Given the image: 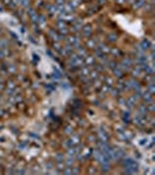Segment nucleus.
<instances>
[{
    "label": "nucleus",
    "mask_w": 155,
    "mask_h": 175,
    "mask_svg": "<svg viewBox=\"0 0 155 175\" xmlns=\"http://www.w3.org/2000/svg\"><path fill=\"white\" fill-rule=\"evenodd\" d=\"M57 32L61 34V35H67L69 33V28L67 27V22L64 21H58L57 22Z\"/></svg>",
    "instance_id": "f257e3e1"
},
{
    "label": "nucleus",
    "mask_w": 155,
    "mask_h": 175,
    "mask_svg": "<svg viewBox=\"0 0 155 175\" xmlns=\"http://www.w3.org/2000/svg\"><path fill=\"white\" fill-rule=\"evenodd\" d=\"M82 33H83V35H84V36L90 38V36H91V34H92V27H91L90 25H85V26H83V27H82Z\"/></svg>",
    "instance_id": "f03ea898"
},
{
    "label": "nucleus",
    "mask_w": 155,
    "mask_h": 175,
    "mask_svg": "<svg viewBox=\"0 0 155 175\" xmlns=\"http://www.w3.org/2000/svg\"><path fill=\"white\" fill-rule=\"evenodd\" d=\"M150 47H152V43L149 42L148 39L141 40V42H140V48H141V50H148Z\"/></svg>",
    "instance_id": "7ed1b4c3"
},
{
    "label": "nucleus",
    "mask_w": 155,
    "mask_h": 175,
    "mask_svg": "<svg viewBox=\"0 0 155 175\" xmlns=\"http://www.w3.org/2000/svg\"><path fill=\"white\" fill-rule=\"evenodd\" d=\"M141 96H142L143 100L146 102V105H147V104H150V103H153V95H152L150 92L146 91V92H143Z\"/></svg>",
    "instance_id": "20e7f679"
},
{
    "label": "nucleus",
    "mask_w": 155,
    "mask_h": 175,
    "mask_svg": "<svg viewBox=\"0 0 155 175\" xmlns=\"http://www.w3.org/2000/svg\"><path fill=\"white\" fill-rule=\"evenodd\" d=\"M146 4H147L146 0H135V1L133 3V5H132V7H133L134 10H139V8L143 7Z\"/></svg>",
    "instance_id": "39448f33"
},
{
    "label": "nucleus",
    "mask_w": 155,
    "mask_h": 175,
    "mask_svg": "<svg viewBox=\"0 0 155 175\" xmlns=\"http://www.w3.org/2000/svg\"><path fill=\"white\" fill-rule=\"evenodd\" d=\"M98 49L103 53V54H105V55H107V54H110V50H111V48L107 46V44H105V43H99L98 46Z\"/></svg>",
    "instance_id": "423d86ee"
},
{
    "label": "nucleus",
    "mask_w": 155,
    "mask_h": 175,
    "mask_svg": "<svg viewBox=\"0 0 155 175\" xmlns=\"http://www.w3.org/2000/svg\"><path fill=\"white\" fill-rule=\"evenodd\" d=\"M112 70H113V74H114L117 77H119V78L124 77V74H125V71H124V70H122L118 64H117V67H115V68H113Z\"/></svg>",
    "instance_id": "0eeeda50"
},
{
    "label": "nucleus",
    "mask_w": 155,
    "mask_h": 175,
    "mask_svg": "<svg viewBox=\"0 0 155 175\" xmlns=\"http://www.w3.org/2000/svg\"><path fill=\"white\" fill-rule=\"evenodd\" d=\"M84 64H85V66H87V67L94 66V64H95V57H94V56H85Z\"/></svg>",
    "instance_id": "6e6552de"
},
{
    "label": "nucleus",
    "mask_w": 155,
    "mask_h": 175,
    "mask_svg": "<svg viewBox=\"0 0 155 175\" xmlns=\"http://www.w3.org/2000/svg\"><path fill=\"white\" fill-rule=\"evenodd\" d=\"M28 14H29L30 19H32V21L38 22V16H39V14H38V13L34 11V10H32V8H28Z\"/></svg>",
    "instance_id": "1a4fd4ad"
},
{
    "label": "nucleus",
    "mask_w": 155,
    "mask_h": 175,
    "mask_svg": "<svg viewBox=\"0 0 155 175\" xmlns=\"http://www.w3.org/2000/svg\"><path fill=\"white\" fill-rule=\"evenodd\" d=\"M89 74H90V67H87V66L81 67V70H79L81 76H89Z\"/></svg>",
    "instance_id": "9d476101"
},
{
    "label": "nucleus",
    "mask_w": 155,
    "mask_h": 175,
    "mask_svg": "<svg viewBox=\"0 0 155 175\" xmlns=\"http://www.w3.org/2000/svg\"><path fill=\"white\" fill-rule=\"evenodd\" d=\"M86 47H87L89 49H95V48L97 47L96 40H94V39H89V40L86 41Z\"/></svg>",
    "instance_id": "9b49d317"
},
{
    "label": "nucleus",
    "mask_w": 155,
    "mask_h": 175,
    "mask_svg": "<svg viewBox=\"0 0 155 175\" xmlns=\"http://www.w3.org/2000/svg\"><path fill=\"white\" fill-rule=\"evenodd\" d=\"M131 74H132V76L135 78V77H139V76L142 74V70L140 69V67H139V66H137L135 68H133V69H132V72H131Z\"/></svg>",
    "instance_id": "f8f14e48"
},
{
    "label": "nucleus",
    "mask_w": 155,
    "mask_h": 175,
    "mask_svg": "<svg viewBox=\"0 0 155 175\" xmlns=\"http://www.w3.org/2000/svg\"><path fill=\"white\" fill-rule=\"evenodd\" d=\"M98 75H99V71H97L96 69L95 70H92V71H90V74H89V78L94 82L95 79H97L98 78Z\"/></svg>",
    "instance_id": "ddd939ff"
},
{
    "label": "nucleus",
    "mask_w": 155,
    "mask_h": 175,
    "mask_svg": "<svg viewBox=\"0 0 155 175\" xmlns=\"http://www.w3.org/2000/svg\"><path fill=\"white\" fill-rule=\"evenodd\" d=\"M78 142H79V138H78L77 135L71 137V138L68 140V144H69V145H71V146H72V145H77Z\"/></svg>",
    "instance_id": "4468645a"
},
{
    "label": "nucleus",
    "mask_w": 155,
    "mask_h": 175,
    "mask_svg": "<svg viewBox=\"0 0 155 175\" xmlns=\"http://www.w3.org/2000/svg\"><path fill=\"white\" fill-rule=\"evenodd\" d=\"M107 40H109V42H115L117 40H118V35L117 34H114V33H111V34H109L107 35Z\"/></svg>",
    "instance_id": "2eb2a0df"
},
{
    "label": "nucleus",
    "mask_w": 155,
    "mask_h": 175,
    "mask_svg": "<svg viewBox=\"0 0 155 175\" xmlns=\"http://www.w3.org/2000/svg\"><path fill=\"white\" fill-rule=\"evenodd\" d=\"M110 54H111L113 57H117L118 55H121V51H120L118 48H112V49L110 50Z\"/></svg>",
    "instance_id": "dca6fc26"
},
{
    "label": "nucleus",
    "mask_w": 155,
    "mask_h": 175,
    "mask_svg": "<svg viewBox=\"0 0 155 175\" xmlns=\"http://www.w3.org/2000/svg\"><path fill=\"white\" fill-rule=\"evenodd\" d=\"M147 91L150 92L152 95H154V84H153V82H149V83H148V85H147Z\"/></svg>",
    "instance_id": "f3484780"
},
{
    "label": "nucleus",
    "mask_w": 155,
    "mask_h": 175,
    "mask_svg": "<svg viewBox=\"0 0 155 175\" xmlns=\"http://www.w3.org/2000/svg\"><path fill=\"white\" fill-rule=\"evenodd\" d=\"M19 3H20V5H22L23 7L28 8L29 5H30V0H19Z\"/></svg>",
    "instance_id": "a211bd4d"
},
{
    "label": "nucleus",
    "mask_w": 155,
    "mask_h": 175,
    "mask_svg": "<svg viewBox=\"0 0 155 175\" xmlns=\"http://www.w3.org/2000/svg\"><path fill=\"white\" fill-rule=\"evenodd\" d=\"M8 54H10V53H8V50H6L5 48L0 49V58H4V57H6Z\"/></svg>",
    "instance_id": "6ab92c4d"
},
{
    "label": "nucleus",
    "mask_w": 155,
    "mask_h": 175,
    "mask_svg": "<svg viewBox=\"0 0 155 175\" xmlns=\"http://www.w3.org/2000/svg\"><path fill=\"white\" fill-rule=\"evenodd\" d=\"M77 152H78V150H76V148H69V150H68V154H69V155H71V157L76 155V154H77Z\"/></svg>",
    "instance_id": "aec40b11"
},
{
    "label": "nucleus",
    "mask_w": 155,
    "mask_h": 175,
    "mask_svg": "<svg viewBox=\"0 0 155 175\" xmlns=\"http://www.w3.org/2000/svg\"><path fill=\"white\" fill-rule=\"evenodd\" d=\"M64 4H66L64 0H56V6H57L58 8L63 7V6H64Z\"/></svg>",
    "instance_id": "412c9836"
},
{
    "label": "nucleus",
    "mask_w": 155,
    "mask_h": 175,
    "mask_svg": "<svg viewBox=\"0 0 155 175\" xmlns=\"http://www.w3.org/2000/svg\"><path fill=\"white\" fill-rule=\"evenodd\" d=\"M54 49L59 54V51H61V49H62V47H61V44L58 43V42H54Z\"/></svg>",
    "instance_id": "4be33fe9"
},
{
    "label": "nucleus",
    "mask_w": 155,
    "mask_h": 175,
    "mask_svg": "<svg viewBox=\"0 0 155 175\" xmlns=\"http://www.w3.org/2000/svg\"><path fill=\"white\" fill-rule=\"evenodd\" d=\"M38 22L41 23V25H42V23H46V18L42 16V15H39V16H38Z\"/></svg>",
    "instance_id": "5701e85b"
},
{
    "label": "nucleus",
    "mask_w": 155,
    "mask_h": 175,
    "mask_svg": "<svg viewBox=\"0 0 155 175\" xmlns=\"http://www.w3.org/2000/svg\"><path fill=\"white\" fill-rule=\"evenodd\" d=\"M57 168H58V170H63V169H64V165H63V163H61V161H58V163H57Z\"/></svg>",
    "instance_id": "b1692460"
},
{
    "label": "nucleus",
    "mask_w": 155,
    "mask_h": 175,
    "mask_svg": "<svg viewBox=\"0 0 155 175\" xmlns=\"http://www.w3.org/2000/svg\"><path fill=\"white\" fill-rule=\"evenodd\" d=\"M106 83H107V85H112L113 84V79L111 78V77H106Z\"/></svg>",
    "instance_id": "393cba45"
},
{
    "label": "nucleus",
    "mask_w": 155,
    "mask_h": 175,
    "mask_svg": "<svg viewBox=\"0 0 155 175\" xmlns=\"http://www.w3.org/2000/svg\"><path fill=\"white\" fill-rule=\"evenodd\" d=\"M67 165H68V166H72V165H74V159H72V158H69V159L67 160Z\"/></svg>",
    "instance_id": "a878e982"
},
{
    "label": "nucleus",
    "mask_w": 155,
    "mask_h": 175,
    "mask_svg": "<svg viewBox=\"0 0 155 175\" xmlns=\"http://www.w3.org/2000/svg\"><path fill=\"white\" fill-rule=\"evenodd\" d=\"M78 173H79L78 167H74V169L71 168V174H78Z\"/></svg>",
    "instance_id": "bb28decb"
},
{
    "label": "nucleus",
    "mask_w": 155,
    "mask_h": 175,
    "mask_svg": "<svg viewBox=\"0 0 155 175\" xmlns=\"http://www.w3.org/2000/svg\"><path fill=\"white\" fill-rule=\"evenodd\" d=\"M15 70H16L15 66H10V67H8V71H10V72H14Z\"/></svg>",
    "instance_id": "cd10ccee"
},
{
    "label": "nucleus",
    "mask_w": 155,
    "mask_h": 175,
    "mask_svg": "<svg viewBox=\"0 0 155 175\" xmlns=\"http://www.w3.org/2000/svg\"><path fill=\"white\" fill-rule=\"evenodd\" d=\"M124 119H125V120L127 119V123L130 122V113H128V112H127V113H125V114H124Z\"/></svg>",
    "instance_id": "c85d7f7f"
},
{
    "label": "nucleus",
    "mask_w": 155,
    "mask_h": 175,
    "mask_svg": "<svg viewBox=\"0 0 155 175\" xmlns=\"http://www.w3.org/2000/svg\"><path fill=\"white\" fill-rule=\"evenodd\" d=\"M56 159H57V161H62V160H63V155H62V154H57Z\"/></svg>",
    "instance_id": "c756f323"
},
{
    "label": "nucleus",
    "mask_w": 155,
    "mask_h": 175,
    "mask_svg": "<svg viewBox=\"0 0 155 175\" xmlns=\"http://www.w3.org/2000/svg\"><path fill=\"white\" fill-rule=\"evenodd\" d=\"M63 173L64 174H71V168L68 167V169H63Z\"/></svg>",
    "instance_id": "7c9ffc66"
},
{
    "label": "nucleus",
    "mask_w": 155,
    "mask_h": 175,
    "mask_svg": "<svg viewBox=\"0 0 155 175\" xmlns=\"http://www.w3.org/2000/svg\"><path fill=\"white\" fill-rule=\"evenodd\" d=\"M11 1H12V0H4V4H5V5H7V6H10Z\"/></svg>",
    "instance_id": "2f4dec72"
},
{
    "label": "nucleus",
    "mask_w": 155,
    "mask_h": 175,
    "mask_svg": "<svg viewBox=\"0 0 155 175\" xmlns=\"http://www.w3.org/2000/svg\"><path fill=\"white\" fill-rule=\"evenodd\" d=\"M66 132H67V133H72V129L67 127V129H66Z\"/></svg>",
    "instance_id": "473e14b6"
},
{
    "label": "nucleus",
    "mask_w": 155,
    "mask_h": 175,
    "mask_svg": "<svg viewBox=\"0 0 155 175\" xmlns=\"http://www.w3.org/2000/svg\"><path fill=\"white\" fill-rule=\"evenodd\" d=\"M97 1H98V4H99V5H103V4H105V3H106V0H97Z\"/></svg>",
    "instance_id": "72a5a7b5"
},
{
    "label": "nucleus",
    "mask_w": 155,
    "mask_h": 175,
    "mask_svg": "<svg viewBox=\"0 0 155 175\" xmlns=\"http://www.w3.org/2000/svg\"><path fill=\"white\" fill-rule=\"evenodd\" d=\"M5 86H6V84H4V83H0V90H3Z\"/></svg>",
    "instance_id": "f704fd0d"
}]
</instances>
